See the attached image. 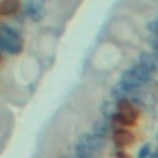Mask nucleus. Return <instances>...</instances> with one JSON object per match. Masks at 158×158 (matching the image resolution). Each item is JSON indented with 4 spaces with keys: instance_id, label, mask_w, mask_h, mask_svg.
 Wrapping results in <instances>:
<instances>
[{
    "instance_id": "2eb2a0df",
    "label": "nucleus",
    "mask_w": 158,
    "mask_h": 158,
    "mask_svg": "<svg viewBox=\"0 0 158 158\" xmlns=\"http://www.w3.org/2000/svg\"><path fill=\"white\" fill-rule=\"evenodd\" d=\"M149 44H151V48H153V53L158 57V35L149 37Z\"/></svg>"
},
{
    "instance_id": "9b49d317",
    "label": "nucleus",
    "mask_w": 158,
    "mask_h": 158,
    "mask_svg": "<svg viewBox=\"0 0 158 158\" xmlns=\"http://www.w3.org/2000/svg\"><path fill=\"white\" fill-rule=\"evenodd\" d=\"M132 72L136 74V77L140 79L143 85H147V83L153 79V72H149V70H147L145 66H142V64H136V66L132 68Z\"/></svg>"
},
{
    "instance_id": "1a4fd4ad",
    "label": "nucleus",
    "mask_w": 158,
    "mask_h": 158,
    "mask_svg": "<svg viewBox=\"0 0 158 158\" xmlns=\"http://www.w3.org/2000/svg\"><path fill=\"white\" fill-rule=\"evenodd\" d=\"M20 7V0H4L0 2V13L2 15H15Z\"/></svg>"
},
{
    "instance_id": "412c9836",
    "label": "nucleus",
    "mask_w": 158,
    "mask_h": 158,
    "mask_svg": "<svg viewBox=\"0 0 158 158\" xmlns=\"http://www.w3.org/2000/svg\"><path fill=\"white\" fill-rule=\"evenodd\" d=\"M156 20H158V19H156Z\"/></svg>"
},
{
    "instance_id": "f3484780",
    "label": "nucleus",
    "mask_w": 158,
    "mask_h": 158,
    "mask_svg": "<svg viewBox=\"0 0 158 158\" xmlns=\"http://www.w3.org/2000/svg\"><path fill=\"white\" fill-rule=\"evenodd\" d=\"M149 158H158V151H153V153H151V156Z\"/></svg>"
},
{
    "instance_id": "6ab92c4d",
    "label": "nucleus",
    "mask_w": 158,
    "mask_h": 158,
    "mask_svg": "<svg viewBox=\"0 0 158 158\" xmlns=\"http://www.w3.org/2000/svg\"><path fill=\"white\" fill-rule=\"evenodd\" d=\"M39 2H44V0H39Z\"/></svg>"
},
{
    "instance_id": "ddd939ff",
    "label": "nucleus",
    "mask_w": 158,
    "mask_h": 158,
    "mask_svg": "<svg viewBox=\"0 0 158 158\" xmlns=\"http://www.w3.org/2000/svg\"><path fill=\"white\" fill-rule=\"evenodd\" d=\"M116 112H118V105H112L110 101H105L101 105V114L105 116V119H110Z\"/></svg>"
},
{
    "instance_id": "20e7f679",
    "label": "nucleus",
    "mask_w": 158,
    "mask_h": 158,
    "mask_svg": "<svg viewBox=\"0 0 158 158\" xmlns=\"http://www.w3.org/2000/svg\"><path fill=\"white\" fill-rule=\"evenodd\" d=\"M112 140H114V143L118 147L123 149V147H127V145H131L134 142V134L131 131H127L125 127H118V129L112 131Z\"/></svg>"
},
{
    "instance_id": "dca6fc26",
    "label": "nucleus",
    "mask_w": 158,
    "mask_h": 158,
    "mask_svg": "<svg viewBox=\"0 0 158 158\" xmlns=\"http://www.w3.org/2000/svg\"><path fill=\"white\" fill-rule=\"evenodd\" d=\"M116 158H131V156H129V155H127V153H125L121 147H119L118 151H116Z\"/></svg>"
},
{
    "instance_id": "6e6552de",
    "label": "nucleus",
    "mask_w": 158,
    "mask_h": 158,
    "mask_svg": "<svg viewBox=\"0 0 158 158\" xmlns=\"http://www.w3.org/2000/svg\"><path fill=\"white\" fill-rule=\"evenodd\" d=\"M132 94V90H129L121 81H119L118 85H114L112 86V99H118V101H121V99H129V96Z\"/></svg>"
},
{
    "instance_id": "39448f33",
    "label": "nucleus",
    "mask_w": 158,
    "mask_h": 158,
    "mask_svg": "<svg viewBox=\"0 0 158 158\" xmlns=\"http://www.w3.org/2000/svg\"><path fill=\"white\" fill-rule=\"evenodd\" d=\"M140 64L145 66V68H147L149 72H153V74L158 72V57L153 52H143V53H140Z\"/></svg>"
},
{
    "instance_id": "0eeeda50",
    "label": "nucleus",
    "mask_w": 158,
    "mask_h": 158,
    "mask_svg": "<svg viewBox=\"0 0 158 158\" xmlns=\"http://www.w3.org/2000/svg\"><path fill=\"white\" fill-rule=\"evenodd\" d=\"M110 121L109 119H99V121H94V125H92V132L96 134V136H101V138H107L109 136V132H110Z\"/></svg>"
},
{
    "instance_id": "7ed1b4c3",
    "label": "nucleus",
    "mask_w": 158,
    "mask_h": 158,
    "mask_svg": "<svg viewBox=\"0 0 158 158\" xmlns=\"http://www.w3.org/2000/svg\"><path fill=\"white\" fill-rule=\"evenodd\" d=\"M77 142L79 143H83L85 147L96 151V153H101V151L107 147V140L101 138V136H96L94 132H85V134H81Z\"/></svg>"
},
{
    "instance_id": "423d86ee",
    "label": "nucleus",
    "mask_w": 158,
    "mask_h": 158,
    "mask_svg": "<svg viewBox=\"0 0 158 158\" xmlns=\"http://www.w3.org/2000/svg\"><path fill=\"white\" fill-rule=\"evenodd\" d=\"M121 83H123L129 90H132V92H136V90L143 85L140 79L136 77V74L132 72V68H131V70H127V72H123V76H121Z\"/></svg>"
},
{
    "instance_id": "aec40b11",
    "label": "nucleus",
    "mask_w": 158,
    "mask_h": 158,
    "mask_svg": "<svg viewBox=\"0 0 158 158\" xmlns=\"http://www.w3.org/2000/svg\"><path fill=\"white\" fill-rule=\"evenodd\" d=\"M156 140H158V134H156Z\"/></svg>"
},
{
    "instance_id": "f8f14e48",
    "label": "nucleus",
    "mask_w": 158,
    "mask_h": 158,
    "mask_svg": "<svg viewBox=\"0 0 158 158\" xmlns=\"http://www.w3.org/2000/svg\"><path fill=\"white\" fill-rule=\"evenodd\" d=\"M28 17L31 19V20H40L42 17H44V9H42V6L40 4H33V2H30L28 4Z\"/></svg>"
},
{
    "instance_id": "4468645a",
    "label": "nucleus",
    "mask_w": 158,
    "mask_h": 158,
    "mask_svg": "<svg viewBox=\"0 0 158 158\" xmlns=\"http://www.w3.org/2000/svg\"><path fill=\"white\" fill-rule=\"evenodd\" d=\"M151 156V145L149 143H143L138 151V158H149Z\"/></svg>"
},
{
    "instance_id": "a211bd4d",
    "label": "nucleus",
    "mask_w": 158,
    "mask_h": 158,
    "mask_svg": "<svg viewBox=\"0 0 158 158\" xmlns=\"http://www.w3.org/2000/svg\"><path fill=\"white\" fill-rule=\"evenodd\" d=\"M59 158H72V156H64V155H63V156H59Z\"/></svg>"
},
{
    "instance_id": "f03ea898",
    "label": "nucleus",
    "mask_w": 158,
    "mask_h": 158,
    "mask_svg": "<svg viewBox=\"0 0 158 158\" xmlns=\"http://www.w3.org/2000/svg\"><path fill=\"white\" fill-rule=\"evenodd\" d=\"M116 105H118V112L121 114V118L125 121V127L136 125V119H138V110H136V107H134L129 99H121Z\"/></svg>"
},
{
    "instance_id": "9d476101",
    "label": "nucleus",
    "mask_w": 158,
    "mask_h": 158,
    "mask_svg": "<svg viewBox=\"0 0 158 158\" xmlns=\"http://www.w3.org/2000/svg\"><path fill=\"white\" fill-rule=\"evenodd\" d=\"M74 153H76V156L77 158H98L99 156V153H96V151L85 147V145L79 143V142L76 143V147H74Z\"/></svg>"
},
{
    "instance_id": "f257e3e1",
    "label": "nucleus",
    "mask_w": 158,
    "mask_h": 158,
    "mask_svg": "<svg viewBox=\"0 0 158 158\" xmlns=\"http://www.w3.org/2000/svg\"><path fill=\"white\" fill-rule=\"evenodd\" d=\"M0 50H4L11 55H17L22 52V39L7 24H0Z\"/></svg>"
}]
</instances>
